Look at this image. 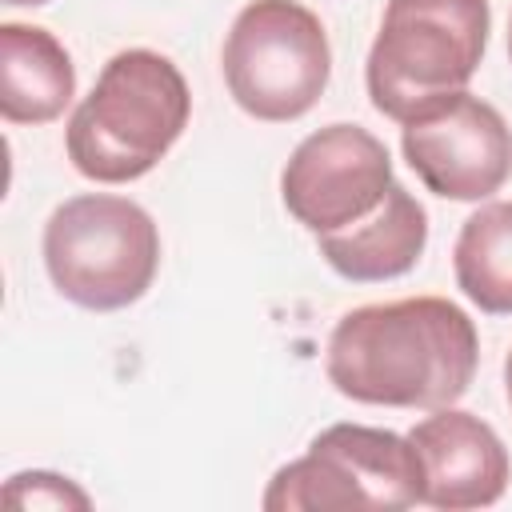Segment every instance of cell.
Returning <instances> with one entry per match:
<instances>
[{
  "label": "cell",
  "instance_id": "obj_4",
  "mask_svg": "<svg viewBox=\"0 0 512 512\" xmlns=\"http://www.w3.org/2000/svg\"><path fill=\"white\" fill-rule=\"evenodd\" d=\"M44 268L56 292L80 308H128L160 268L156 220L128 196H72L44 224Z\"/></svg>",
  "mask_w": 512,
  "mask_h": 512
},
{
  "label": "cell",
  "instance_id": "obj_12",
  "mask_svg": "<svg viewBox=\"0 0 512 512\" xmlns=\"http://www.w3.org/2000/svg\"><path fill=\"white\" fill-rule=\"evenodd\" d=\"M452 268L460 292L492 316H512V200L484 204L456 236Z\"/></svg>",
  "mask_w": 512,
  "mask_h": 512
},
{
  "label": "cell",
  "instance_id": "obj_2",
  "mask_svg": "<svg viewBox=\"0 0 512 512\" xmlns=\"http://www.w3.org/2000/svg\"><path fill=\"white\" fill-rule=\"evenodd\" d=\"M188 116L192 96L168 56L152 48L116 52L68 120V160L96 184L140 180L180 140Z\"/></svg>",
  "mask_w": 512,
  "mask_h": 512
},
{
  "label": "cell",
  "instance_id": "obj_13",
  "mask_svg": "<svg viewBox=\"0 0 512 512\" xmlns=\"http://www.w3.org/2000/svg\"><path fill=\"white\" fill-rule=\"evenodd\" d=\"M4 500L12 508H88V492H80L68 476L56 472H16L4 484Z\"/></svg>",
  "mask_w": 512,
  "mask_h": 512
},
{
  "label": "cell",
  "instance_id": "obj_1",
  "mask_svg": "<svg viewBox=\"0 0 512 512\" xmlns=\"http://www.w3.org/2000/svg\"><path fill=\"white\" fill-rule=\"evenodd\" d=\"M476 364V324L444 296L352 308L336 320L324 356V372L340 396L384 408L456 404Z\"/></svg>",
  "mask_w": 512,
  "mask_h": 512
},
{
  "label": "cell",
  "instance_id": "obj_14",
  "mask_svg": "<svg viewBox=\"0 0 512 512\" xmlns=\"http://www.w3.org/2000/svg\"><path fill=\"white\" fill-rule=\"evenodd\" d=\"M504 384H508V404H512V352H508V360H504Z\"/></svg>",
  "mask_w": 512,
  "mask_h": 512
},
{
  "label": "cell",
  "instance_id": "obj_9",
  "mask_svg": "<svg viewBox=\"0 0 512 512\" xmlns=\"http://www.w3.org/2000/svg\"><path fill=\"white\" fill-rule=\"evenodd\" d=\"M408 440L424 460V504L440 512L488 508L504 496L512 464L504 440L464 408H436Z\"/></svg>",
  "mask_w": 512,
  "mask_h": 512
},
{
  "label": "cell",
  "instance_id": "obj_7",
  "mask_svg": "<svg viewBox=\"0 0 512 512\" xmlns=\"http://www.w3.org/2000/svg\"><path fill=\"white\" fill-rule=\"evenodd\" d=\"M400 148L424 188L444 200H484L512 176V128L464 88L416 108L400 128Z\"/></svg>",
  "mask_w": 512,
  "mask_h": 512
},
{
  "label": "cell",
  "instance_id": "obj_16",
  "mask_svg": "<svg viewBox=\"0 0 512 512\" xmlns=\"http://www.w3.org/2000/svg\"><path fill=\"white\" fill-rule=\"evenodd\" d=\"M508 56H512V24H508Z\"/></svg>",
  "mask_w": 512,
  "mask_h": 512
},
{
  "label": "cell",
  "instance_id": "obj_15",
  "mask_svg": "<svg viewBox=\"0 0 512 512\" xmlns=\"http://www.w3.org/2000/svg\"><path fill=\"white\" fill-rule=\"evenodd\" d=\"M4 4H12V8H24V4H32V8H36V4H48V0H4Z\"/></svg>",
  "mask_w": 512,
  "mask_h": 512
},
{
  "label": "cell",
  "instance_id": "obj_11",
  "mask_svg": "<svg viewBox=\"0 0 512 512\" xmlns=\"http://www.w3.org/2000/svg\"><path fill=\"white\" fill-rule=\"evenodd\" d=\"M76 96V68L64 44L36 24H0V116L48 124Z\"/></svg>",
  "mask_w": 512,
  "mask_h": 512
},
{
  "label": "cell",
  "instance_id": "obj_5",
  "mask_svg": "<svg viewBox=\"0 0 512 512\" xmlns=\"http://www.w3.org/2000/svg\"><path fill=\"white\" fill-rule=\"evenodd\" d=\"M424 504V460L408 436L368 424H332L308 452L284 464L268 492V512L304 508H412Z\"/></svg>",
  "mask_w": 512,
  "mask_h": 512
},
{
  "label": "cell",
  "instance_id": "obj_10",
  "mask_svg": "<svg viewBox=\"0 0 512 512\" xmlns=\"http://www.w3.org/2000/svg\"><path fill=\"white\" fill-rule=\"evenodd\" d=\"M424 244L428 212L404 184H392L388 196L364 220L316 236V248L328 260V268L352 284H380L412 272Z\"/></svg>",
  "mask_w": 512,
  "mask_h": 512
},
{
  "label": "cell",
  "instance_id": "obj_6",
  "mask_svg": "<svg viewBox=\"0 0 512 512\" xmlns=\"http://www.w3.org/2000/svg\"><path fill=\"white\" fill-rule=\"evenodd\" d=\"M224 84L232 100L268 124L304 116L328 88L332 48L316 12L296 0H252L224 40Z\"/></svg>",
  "mask_w": 512,
  "mask_h": 512
},
{
  "label": "cell",
  "instance_id": "obj_8",
  "mask_svg": "<svg viewBox=\"0 0 512 512\" xmlns=\"http://www.w3.org/2000/svg\"><path fill=\"white\" fill-rule=\"evenodd\" d=\"M392 184L388 148L360 124H328L304 136L280 172L284 208L312 236L364 220Z\"/></svg>",
  "mask_w": 512,
  "mask_h": 512
},
{
  "label": "cell",
  "instance_id": "obj_3",
  "mask_svg": "<svg viewBox=\"0 0 512 512\" xmlns=\"http://www.w3.org/2000/svg\"><path fill=\"white\" fill-rule=\"evenodd\" d=\"M488 0H388L368 52L372 108L404 124L436 96L460 92L488 48Z\"/></svg>",
  "mask_w": 512,
  "mask_h": 512
}]
</instances>
